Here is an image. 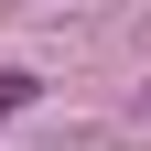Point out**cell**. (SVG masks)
<instances>
[{
    "label": "cell",
    "mask_w": 151,
    "mask_h": 151,
    "mask_svg": "<svg viewBox=\"0 0 151 151\" xmlns=\"http://www.w3.org/2000/svg\"><path fill=\"white\" fill-rule=\"evenodd\" d=\"M11 108H32V76H0V119H11Z\"/></svg>",
    "instance_id": "cell-1"
}]
</instances>
